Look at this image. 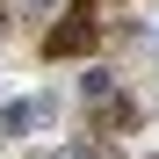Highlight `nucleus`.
Returning a JSON list of instances; mask_svg holds the SVG:
<instances>
[{"mask_svg": "<svg viewBox=\"0 0 159 159\" xmlns=\"http://www.w3.org/2000/svg\"><path fill=\"white\" fill-rule=\"evenodd\" d=\"M51 116V101L36 94V101H7V109H0V130H29V123H43Z\"/></svg>", "mask_w": 159, "mask_h": 159, "instance_id": "obj_2", "label": "nucleus"}, {"mask_svg": "<svg viewBox=\"0 0 159 159\" xmlns=\"http://www.w3.org/2000/svg\"><path fill=\"white\" fill-rule=\"evenodd\" d=\"M130 123H138V101L116 94V101H101V123H94V130H130Z\"/></svg>", "mask_w": 159, "mask_h": 159, "instance_id": "obj_3", "label": "nucleus"}, {"mask_svg": "<svg viewBox=\"0 0 159 159\" xmlns=\"http://www.w3.org/2000/svg\"><path fill=\"white\" fill-rule=\"evenodd\" d=\"M94 43H101V22H94V15H65V22H51L43 58H87Z\"/></svg>", "mask_w": 159, "mask_h": 159, "instance_id": "obj_1", "label": "nucleus"}, {"mask_svg": "<svg viewBox=\"0 0 159 159\" xmlns=\"http://www.w3.org/2000/svg\"><path fill=\"white\" fill-rule=\"evenodd\" d=\"M29 7H51V0H29Z\"/></svg>", "mask_w": 159, "mask_h": 159, "instance_id": "obj_4", "label": "nucleus"}, {"mask_svg": "<svg viewBox=\"0 0 159 159\" xmlns=\"http://www.w3.org/2000/svg\"><path fill=\"white\" fill-rule=\"evenodd\" d=\"M36 159H51V152H36Z\"/></svg>", "mask_w": 159, "mask_h": 159, "instance_id": "obj_5", "label": "nucleus"}]
</instances>
